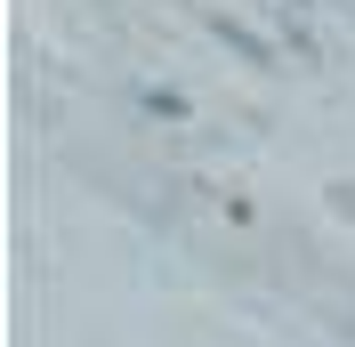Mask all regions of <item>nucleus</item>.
<instances>
[]
</instances>
